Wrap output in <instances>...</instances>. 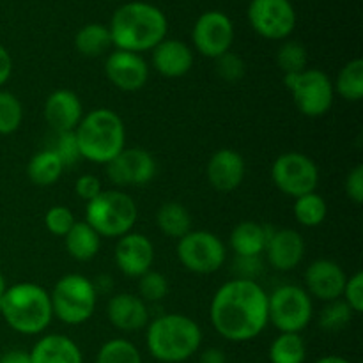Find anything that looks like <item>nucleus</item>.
I'll return each instance as SVG.
<instances>
[{"label":"nucleus","instance_id":"1","mask_svg":"<svg viewBox=\"0 0 363 363\" xmlns=\"http://www.w3.org/2000/svg\"><path fill=\"white\" fill-rule=\"evenodd\" d=\"M209 319L229 342L257 339L268 326V293L257 280H227L213 294Z\"/></svg>","mask_w":363,"mask_h":363},{"label":"nucleus","instance_id":"2","mask_svg":"<svg viewBox=\"0 0 363 363\" xmlns=\"http://www.w3.org/2000/svg\"><path fill=\"white\" fill-rule=\"evenodd\" d=\"M116 50L145 53L167 38L169 20L155 4L128 2L117 7L108 25Z\"/></svg>","mask_w":363,"mask_h":363},{"label":"nucleus","instance_id":"3","mask_svg":"<svg viewBox=\"0 0 363 363\" xmlns=\"http://www.w3.org/2000/svg\"><path fill=\"white\" fill-rule=\"evenodd\" d=\"M145 346L155 360L183 363L201 350L202 330L195 319L170 312L149 321L145 328Z\"/></svg>","mask_w":363,"mask_h":363},{"label":"nucleus","instance_id":"4","mask_svg":"<svg viewBox=\"0 0 363 363\" xmlns=\"http://www.w3.org/2000/svg\"><path fill=\"white\" fill-rule=\"evenodd\" d=\"M78 151L84 160L98 165L112 162L126 147V126L112 108H94L84 113L74 130Z\"/></svg>","mask_w":363,"mask_h":363},{"label":"nucleus","instance_id":"5","mask_svg":"<svg viewBox=\"0 0 363 363\" xmlns=\"http://www.w3.org/2000/svg\"><path fill=\"white\" fill-rule=\"evenodd\" d=\"M0 315L16 333L41 335L53 321L50 293L32 282L7 286L0 300Z\"/></svg>","mask_w":363,"mask_h":363},{"label":"nucleus","instance_id":"6","mask_svg":"<svg viewBox=\"0 0 363 363\" xmlns=\"http://www.w3.org/2000/svg\"><path fill=\"white\" fill-rule=\"evenodd\" d=\"M138 206L126 191L113 188L101 194L85 206V220L101 238L119 240L137 225Z\"/></svg>","mask_w":363,"mask_h":363},{"label":"nucleus","instance_id":"7","mask_svg":"<svg viewBox=\"0 0 363 363\" xmlns=\"http://www.w3.org/2000/svg\"><path fill=\"white\" fill-rule=\"evenodd\" d=\"M53 318L69 326L87 323L94 315L98 305V291L94 282L80 273L60 277L50 293Z\"/></svg>","mask_w":363,"mask_h":363},{"label":"nucleus","instance_id":"8","mask_svg":"<svg viewBox=\"0 0 363 363\" xmlns=\"http://www.w3.org/2000/svg\"><path fill=\"white\" fill-rule=\"evenodd\" d=\"M284 84L298 112L303 113L305 117L318 119L332 110L335 91H333L332 78L325 71L307 67L300 73L286 74Z\"/></svg>","mask_w":363,"mask_h":363},{"label":"nucleus","instance_id":"9","mask_svg":"<svg viewBox=\"0 0 363 363\" xmlns=\"http://www.w3.org/2000/svg\"><path fill=\"white\" fill-rule=\"evenodd\" d=\"M314 318V301L301 286L286 284L268 294V325L280 333H301Z\"/></svg>","mask_w":363,"mask_h":363},{"label":"nucleus","instance_id":"10","mask_svg":"<svg viewBox=\"0 0 363 363\" xmlns=\"http://www.w3.org/2000/svg\"><path fill=\"white\" fill-rule=\"evenodd\" d=\"M177 259L184 269L195 275H213L227 259V248L216 234L209 230H190L177 240Z\"/></svg>","mask_w":363,"mask_h":363},{"label":"nucleus","instance_id":"11","mask_svg":"<svg viewBox=\"0 0 363 363\" xmlns=\"http://www.w3.org/2000/svg\"><path fill=\"white\" fill-rule=\"evenodd\" d=\"M269 174L277 190L293 199L312 194L319 184V169L315 162L298 151L280 155L273 162Z\"/></svg>","mask_w":363,"mask_h":363},{"label":"nucleus","instance_id":"12","mask_svg":"<svg viewBox=\"0 0 363 363\" xmlns=\"http://www.w3.org/2000/svg\"><path fill=\"white\" fill-rule=\"evenodd\" d=\"M247 14L255 34L269 41H284L296 28V9L291 0H250Z\"/></svg>","mask_w":363,"mask_h":363},{"label":"nucleus","instance_id":"13","mask_svg":"<svg viewBox=\"0 0 363 363\" xmlns=\"http://www.w3.org/2000/svg\"><path fill=\"white\" fill-rule=\"evenodd\" d=\"M233 20L222 11H206L195 21L191 28V43L201 55L208 59H218L230 52L234 43Z\"/></svg>","mask_w":363,"mask_h":363},{"label":"nucleus","instance_id":"14","mask_svg":"<svg viewBox=\"0 0 363 363\" xmlns=\"http://www.w3.org/2000/svg\"><path fill=\"white\" fill-rule=\"evenodd\" d=\"M156 160L144 147H124L116 158L106 163V177L117 188H140L156 176Z\"/></svg>","mask_w":363,"mask_h":363},{"label":"nucleus","instance_id":"15","mask_svg":"<svg viewBox=\"0 0 363 363\" xmlns=\"http://www.w3.org/2000/svg\"><path fill=\"white\" fill-rule=\"evenodd\" d=\"M105 74L119 91L137 92L147 84L149 64L140 53L113 50L105 60Z\"/></svg>","mask_w":363,"mask_h":363},{"label":"nucleus","instance_id":"16","mask_svg":"<svg viewBox=\"0 0 363 363\" xmlns=\"http://www.w3.org/2000/svg\"><path fill=\"white\" fill-rule=\"evenodd\" d=\"M117 269L130 279H138L155 264V245L145 234L128 233L117 240L113 248Z\"/></svg>","mask_w":363,"mask_h":363},{"label":"nucleus","instance_id":"17","mask_svg":"<svg viewBox=\"0 0 363 363\" xmlns=\"http://www.w3.org/2000/svg\"><path fill=\"white\" fill-rule=\"evenodd\" d=\"M305 287L311 298L323 301H333L342 298L347 275L339 262L332 259H315L305 269Z\"/></svg>","mask_w":363,"mask_h":363},{"label":"nucleus","instance_id":"18","mask_svg":"<svg viewBox=\"0 0 363 363\" xmlns=\"http://www.w3.org/2000/svg\"><path fill=\"white\" fill-rule=\"evenodd\" d=\"M307 252L303 236L294 229H272L266 243V261L277 272H293L301 264Z\"/></svg>","mask_w":363,"mask_h":363},{"label":"nucleus","instance_id":"19","mask_svg":"<svg viewBox=\"0 0 363 363\" xmlns=\"http://www.w3.org/2000/svg\"><path fill=\"white\" fill-rule=\"evenodd\" d=\"M247 176V163L236 149L223 147L211 155L206 165L208 183L216 191H234L241 186Z\"/></svg>","mask_w":363,"mask_h":363},{"label":"nucleus","instance_id":"20","mask_svg":"<svg viewBox=\"0 0 363 363\" xmlns=\"http://www.w3.org/2000/svg\"><path fill=\"white\" fill-rule=\"evenodd\" d=\"M106 318L119 332L133 333L147 328L151 321L149 307L133 293H117L106 303Z\"/></svg>","mask_w":363,"mask_h":363},{"label":"nucleus","instance_id":"21","mask_svg":"<svg viewBox=\"0 0 363 363\" xmlns=\"http://www.w3.org/2000/svg\"><path fill=\"white\" fill-rule=\"evenodd\" d=\"M84 105L78 94L69 89H57L46 98L43 106V116L50 130L60 133V131H74L84 117Z\"/></svg>","mask_w":363,"mask_h":363},{"label":"nucleus","instance_id":"22","mask_svg":"<svg viewBox=\"0 0 363 363\" xmlns=\"http://www.w3.org/2000/svg\"><path fill=\"white\" fill-rule=\"evenodd\" d=\"M151 62L162 77L181 78L191 71L195 55L191 46L184 41L165 38L151 50Z\"/></svg>","mask_w":363,"mask_h":363},{"label":"nucleus","instance_id":"23","mask_svg":"<svg viewBox=\"0 0 363 363\" xmlns=\"http://www.w3.org/2000/svg\"><path fill=\"white\" fill-rule=\"evenodd\" d=\"M28 354L32 363H84L80 346L62 333L43 335Z\"/></svg>","mask_w":363,"mask_h":363},{"label":"nucleus","instance_id":"24","mask_svg":"<svg viewBox=\"0 0 363 363\" xmlns=\"http://www.w3.org/2000/svg\"><path fill=\"white\" fill-rule=\"evenodd\" d=\"M269 233L272 229L268 225L245 220L230 230L229 245L236 257H261L264 254Z\"/></svg>","mask_w":363,"mask_h":363},{"label":"nucleus","instance_id":"25","mask_svg":"<svg viewBox=\"0 0 363 363\" xmlns=\"http://www.w3.org/2000/svg\"><path fill=\"white\" fill-rule=\"evenodd\" d=\"M64 245L74 261L87 262L99 254L101 236L87 222H77L64 236Z\"/></svg>","mask_w":363,"mask_h":363},{"label":"nucleus","instance_id":"26","mask_svg":"<svg viewBox=\"0 0 363 363\" xmlns=\"http://www.w3.org/2000/svg\"><path fill=\"white\" fill-rule=\"evenodd\" d=\"M64 170L66 167L60 162L59 156L45 147L30 158L27 165V176L32 184L45 188L55 184L62 177Z\"/></svg>","mask_w":363,"mask_h":363},{"label":"nucleus","instance_id":"27","mask_svg":"<svg viewBox=\"0 0 363 363\" xmlns=\"http://www.w3.org/2000/svg\"><path fill=\"white\" fill-rule=\"evenodd\" d=\"M112 46L108 25L87 23L74 34V48L80 55L89 57V59L105 55Z\"/></svg>","mask_w":363,"mask_h":363},{"label":"nucleus","instance_id":"28","mask_svg":"<svg viewBox=\"0 0 363 363\" xmlns=\"http://www.w3.org/2000/svg\"><path fill=\"white\" fill-rule=\"evenodd\" d=\"M156 225L167 238L181 240L191 230V215L181 202H165L156 213Z\"/></svg>","mask_w":363,"mask_h":363},{"label":"nucleus","instance_id":"29","mask_svg":"<svg viewBox=\"0 0 363 363\" xmlns=\"http://www.w3.org/2000/svg\"><path fill=\"white\" fill-rule=\"evenodd\" d=\"M333 91L350 103L363 99V60L353 59L342 66L333 84Z\"/></svg>","mask_w":363,"mask_h":363},{"label":"nucleus","instance_id":"30","mask_svg":"<svg viewBox=\"0 0 363 363\" xmlns=\"http://www.w3.org/2000/svg\"><path fill=\"white\" fill-rule=\"evenodd\" d=\"M269 363H305L307 344L301 333H280L268 351Z\"/></svg>","mask_w":363,"mask_h":363},{"label":"nucleus","instance_id":"31","mask_svg":"<svg viewBox=\"0 0 363 363\" xmlns=\"http://www.w3.org/2000/svg\"><path fill=\"white\" fill-rule=\"evenodd\" d=\"M293 215L300 225L307 227V229H314V227H319L326 220L328 204L323 199V195H319L318 191H312V194L294 199Z\"/></svg>","mask_w":363,"mask_h":363},{"label":"nucleus","instance_id":"32","mask_svg":"<svg viewBox=\"0 0 363 363\" xmlns=\"http://www.w3.org/2000/svg\"><path fill=\"white\" fill-rule=\"evenodd\" d=\"M96 363H144L138 347L128 339H110L99 347Z\"/></svg>","mask_w":363,"mask_h":363},{"label":"nucleus","instance_id":"33","mask_svg":"<svg viewBox=\"0 0 363 363\" xmlns=\"http://www.w3.org/2000/svg\"><path fill=\"white\" fill-rule=\"evenodd\" d=\"M277 66L282 69L284 77L286 74L300 73V71L307 69L308 64V52L300 41H293V39H286L282 45L277 50Z\"/></svg>","mask_w":363,"mask_h":363},{"label":"nucleus","instance_id":"34","mask_svg":"<svg viewBox=\"0 0 363 363\" xmlns=\"http://www.w3.org/2000/svg\"><path fill=\"white\" fill-rule=\"evenodd\" d=\"M354 312L351 311L350 305L339 298V300L326 301L325 307L321 308V314L318 318L319 328L325 330L328 333L342 332L351 321H353Z\"/></svg>","mask_w":363,"mask_h":363},{"label":"nucleus","instance_id":"35","mask_svg":"<svg viewBox=\"0 0 363 363\" xmlns=\"http://www.w3.org/2000/svg\"><path fill=\"white\" fill-rule=\"evenodd\" d=\"M23 123V105L14 92L0 89V135H13Z\"/></svg>","mask_w":363,"mask_h":363},{"label":"nucleus","instance_id":"36","mask_svg":"<svg viewBox=\"0 0 363 363\" xmlns=\"http://www.w3.org/2000/svg\"><path fill=\"white\" fill-rule=\"evenodd\" d=\"M169 280L163 273L149 269L142 277H138V296L145 303H160L169 296Z\"/></svg>","mask_w":363,"mask_h":363},{"label":"nucleus","instance_id":"37","mask_svg":"<svg viewBox=\"0 0 363 363\" xmlns=\"http://www.w3.org/2000/svg\"><path fill=\"white\" fill-rule=\"evenodd\" d=\"M46 149L55 152L66 169L67 167H74L82 160L74 131H60V133H55V131H53V137L50 138Z\"/></svg>","mask_w":363,"mask_h":363},{"label":"nucleus","instance_id":"38","mask_svg":"<svg viewBox=\"0 0 363 363\" xmlns=\"http://www.w3.org/2000/svg\"><path fill=\"white\" fill-rule=\"evenodd\" d=\"M74 223L77 218L67 206H52L45 215V227L53 236L64 238Z\"/></svg>","mask_w":363,"mask_h":363},{"label":"nucleus","instance_id":"39","mask_svg":"<svg viewBox=\"0 0 363 363\" xmlns=\"http://www.w3.org/2000/svg\"><path fill=\"white\" fill-rule=\"evenodd\" d=\"M215 67L216 74H218L222 80L229 82V84H236L247 73V66H245V60L241 59L238 53L227 52L223 55H220L218 59H215Z\"/></svg>","mask_w":363,"mask_h":363},{"label":"nucleus","instance_id":"40","mask_svg":"<svg viewBox=\"0 0 363 363\" xmlns=\"http://www.w3.org/2000/svg\"><path fill=\"white\" fill-rule=\"evenodd\" d=\"M342 300L350 305L354 314L363 312V273L357 272L354 275L347 277L346 286L342 291Z\"/></svg>","mask_w":363,"mask_h":363},{"label":"nucleus","instance_id":"41","mask_svg":"<svg viewBox=\"0 0 363 363\" xmlns=\"http://www.w3.org/2000/svg\"><path fill=\"white\" fill-rule=\"evenodd\" d=\"M101 191V179H99L98 176H94V174H84V176L78 177L77 183H74V194H77L78 199H82V201L85 202H91L92 199L98 197Z\"/></svg>","mask_w":363,"mask_h":363},{"label":"nucleus","instance_id":"42","mask_svg":"<svg viewBox=\"0 0 363 363\" xmlns=\"http://www.w3.org/2000/svg\"><path fill=\"white\" fill-rule=\"evenodd\" d=\"M344 190L346 195L350 197L351 202L360 206L363 202V165L358 163L353 169L350 170V174L346 176V183H344Z\"/></svg>","mask_w":363,"mask_h":363},{"label":"nucleus","instance_id":"43","mask_svg":"<svg viewBox=\"0 0 363 363\" xmlns=\"http://www.w3.org/2000/svg\"><path fill=\"white\" fill-rule=\"evenodd\" d=\"M261 257H236L234 259V273L236 279L255 280L261 275Z\"/></svg>","mask_w":363,"mask_h":363},{"label":"nucleus","instance_id":"44","mask_svg":"<svg viewBox=\"0 0 363 363\" xmlns=\"http://www.w3.org/2000/svg\"><path fill=\"white\" fill-rule=\"evenodd\" d=\"M13 77V57L4 45H0V89Z\"/></svg>","mask_w":363,"mask_h":363},{"label":"nucleus","instance_id":"45","mask_svg":"<svg viewBox=\"0 0 363 363\" xmlns=\"http://www.w3.org/2000/svg\"><path fill=\"white\" fill-rule=\"evenodd\" d=\"M199 363H227V357L220 347H208L199 357Z\"/></svg>","mask_w":363,"mask_h":363},{"label":"nucleus","instance_id":"46","mask_svg":"<svg viewBox=\"0 0 363 363\" xmlns=\"http://www.w3.org/2000/svg\"><path fill=\"white\" fill-rule=\"evenodd\" d=\"M0 363H32L28 351L9 350L0 357Z\"/></svg>","mask_w":363,"mask_h":363},{"label":"nucleus","instance_id":"47","mask_svg":"<svg viewBox=\"0 0 363 363\" xmlns=\"http://www.w3.org/2000/svg\"><path fill=\"white\" fill-rule=\"evenodd\" d=\"M314 363H351L347 358L339 357V354H328V357H323L319 360H315Z\"/></svg>","mask_w":363,"mask_h":363},{"label":"nucleus","instance_id":"48","mask_svg":"<svg viewBox=\"0 0 363 363\" xmlns=\"http://www.w3.org/2000/svg\"><path fill=\"white\" fill-rule=\"evenodd\" d=\"M6 291H7V282H6V279H4L2 272H0V300H2V296Z\"/></svg>","mask_w":363,"mask_h":363},{"label":"nucleus","instance_id":"49","mask_svg":"<svg viewBox=\"0 0 363 363\" xmlns=\"http://www.w3.org/2000/svg\"><path fill=\"white\" fill-rule=\"evenodd\" d=\"M108 2H119V0H108Z\"/></svg>","mask_w":363,"mask_h":363}]
</instances>
